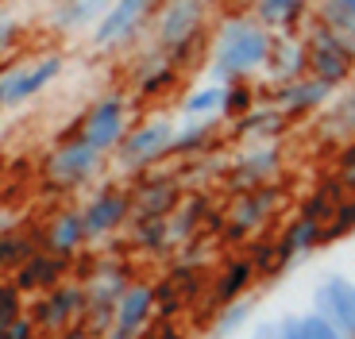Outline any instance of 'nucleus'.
Segmentation results:
<instances>
[{
	"mask_svg": "<svg viewBox=\"0 0 355 339\" xmlns=\"http://www.w3.org/2000/svg\"><path fill=\"white\" fill-rule=\"evenodd\" d=\"M108 8H112V0H58V8L51 12V24L54 31H81V27L97 24Z\"/></svg>",
	"mask_w": 355,
	"mask_h": 339,
	"instance_id": "393cba45",
	"label": "nucleus"
},
{
	"mask_svg": "<svg viewBox=\"0 0 355 339\" xmlns=\"http://www.w3.org/2000/svg\"><path fill=\"white\" fill-rule=\"evenodd\" d=\"M151 297H155V313H159L162 320H170V316L182 309V293H178L174 282H166V286H151Z\"/></svg>",
	"mask_w": 355,
	"mask_h": 339,
	"instance_id": "4c0bfd02",
	"label": "nucleus"
},
{
	"mask_svg": "<svg viewBox=\"0 0 355 339\" xmlns=\"http://www.w3.org/2000/svg\"><path fill=\"white\" fill-rule=\"evenodd\" d=\"M132 286V274H128V262L120 259H105L97 255V266H93V277H89L85 286V301L89 304H116L124 297V289Z\"/></svg>",
	"mask_w": 355,
	"mask_h": 339,
	"instance_id": "a211bd4d",
	"label": "nucleus"
},
{
	"mask_svg": "<svg viewBox=\"0 0 355 339\" xmlns=\"http://www.w3.org/2000/svg\"><path fill=\"white\" fill-rule=\"evenodd\" d=\"M275 247H278V274H286V266H290L293 259L309 255L313 247H324V228H320V223H309V220H293L275 239Z\"/></svg>",
	"mask_w": 355,
	"mask_h": 339,
	"instance_id": "4be33fe9",
	"label": "nucleus"
},
{
	"mask_svg": "<svg viewBox=\"0 0 355 339\" xmlns=\"http://www.w3.org/2000/svg\"><path fill=\"white\" fill-rule=\"evenodd\" d=\"M174 131H178L174 120H151V124L128 131L120 139V147H116V166L124 170V174H143V170L159 166L170 154Z\"/></svg>",
	"mask_w": 355,
	"mask_h": 339,
	"instance_id": "7ed1b4c3",
	"label": "nucleus"
},
{
	"mask_svg": "<svg viewBox=\"0 0 355 339\" xmlns=\"http://www.w3.org/2000/svg\"><path fill=\"white\" fill-rule=\"evenodd\" d=\"M174 81H178V70L166 62V58H159V62H155L151 70H139L135 93H139V97H162V93L174 89Z\"/></svg>",
	"mask_w": 355,
	"mask_h": 339,
	"instance_id": "7c9ffc66",
	"label": "nucleus"
},
{
	"mask_svg": "<svg viewBox=\"0 0 355 339\" xmlns=\"http://www.w3.org/2000/svg\"><path fill=\"white\" fill-rule=\"evenodd\" d=\"M12 73H16V66H8V70H0V112H4V93H8Z\"/></svg>",
	"mask_w": 355,
	"mask_h": 339,
	"instance_id": "49530a36",
	"label": "nucleus"
},
{
	"mask_svg": "<svg viewBox=\"0 0 355 339\" xmlns=\"http://www.w3.org/2000/svg\"><path fill=\"white\" fill-rule=\"evenodd\" d=\"M78 212H81V223H85V239L97 243L105 235H112L120 223L132 220V196H128V189L105 185L101 193L89 196Z\"/></svg>",
	"mask_w": 355,
	"mask_h": 339,
	"instance_id": "6e6552de",
	"label": "nucleus"
},
{
	"mask_svg": "<svg viewBox=\"0 0 355 339\" xmlns=\"http://www.w3.org/2000/svg\"><path fill=\"white\" fill-rule=\"evenodd\" d=\"M344 232H355V196H344L336 205V212H332V220L324 223V243H332L336 235Z\"/></svg>",
	"mask_w": 355,
	"mask_h": 339,
	"instance_id": "e433bc0d",
	"label": "nucleus"
},
{
	"mask_svg": "<svg viewBox=\"0 0 355 339\" xmlns=\"http://www.w3.org/2000/svg\"><path fill=\"white\" fill-rule=\"evenodd\" d=\"M105 339H124V336H116V331H108V336Z\"/></svg>",
	"mask_w": 355,
	"mask_h": 339,
	"instance_id": "09e8293b",
	"label": "nucleus"
},
{
	"mask_svg": "<svg viewBox=\"0 0 355 339\" xmlns=\"http://www.w3.org/2000/svg\"><path fill=\"white\" fill-rule=\"evenodd\" d=\"M309 0H255V24L270 35H282V31H293L297 19L305 16Z\"/></svg>",
	"mask_w": 355,
	"mask_h": 339,
	"instance_id": "b1692460",
	"label": "nucleus"
},
{
	"mask_svg": "<svg viewBox=\"0 0 355 339\" xmlns=\"http://www.w3.org/2000/svg\"><path fill=\"white\" fill-rule=\"evenodd\" d=\"M255 108V93L248 85H224V100H220V112L228 120H243Z\"/></svg>",
	"mask_w": 355,
	"mask_h": 339,
	"instance_id": "f704fd0d",
	"label": "nucleus"
},
{
	"mask_svg": "<svg viewBox=\"0 0 355 339\" xmlns=\"http://www.w3.org/2000/svg\"><path fill=\"white\" fill-rule=\"evenodd\" d=\"M66 270H70V259H58L51 250L39 247L31 259H24L16 266V277H12V286L19 293H51L66 282Z\"/></svg>",
	"mask_w": 355,
	"mask_h": 339,
	"instance_id": "2eb2a0df",
	"label": "nucleus"
},
{
	"mask_svg": "<svg viewBox=\"0 0 355 339\" xmlns=\"http://www.w3.org/2000/svg\"><path fill=\"white\" fill-rule=\"evenodd\" d=\"M16 31H19V24H16V16H8V12H0V51L16 39Z\"/></svg>",
	"mask_w": 355,
	"mask_h": 339,
	"instance_id": "37998d69",
	"label": "nucleus"
},
{
	"mask_svg": "<svg viewBox=\"0 0 355 339\" xmlns=\"http://www.w3.org/2000/svg\"><path fill=\"white\" fill-rule=\"evenodd\" d=\"M305 58H309V73L320 81H329L332 89H340L355 70V43L329 27L313 24L309 39H305Z\"/></svg>",
	"mask_w": 355,
	"mask_h": 339,
	"instance_id": "f03ea898",
	"label": "nucleus"
},
{
	"mask_svg": "<svg viewBox=\"0 0 355 339\" xmlns=\"http://www.w3.org/2000/svg\"><path fill=\"white\" fill-rule=\"evenodd\" d=\"M81 313H85V289L78 286V282H62L58 289H51V293H43V301L31 304V313H27V320L35 324V331H62L70 328L73 320H81Z\"/></svg>",
	"mask_w": 355,
	"mask_h": 339,
	"instance_id": "1a4fd4ad",
	"label": "nucleus"
},
{
	"mask_svg": "<svg viewBox=\"0 0 355 339\" xmlns=\"http://www.w3.org/2000/svg\"><path fill=\"white\" fill-rule=\"evenodd\" d=\"M124 135H128V100L120 97V93H108V97H101L97 104L85 112L78 139H85V143L105 158V154H112L116 147H120Z\"/></svg>",
	"mask_w": 355,
	"mask_h": 339,
	"instance_id": "20e7f679",
	"label": "nucleus"
},
{
	"mask_svg": "<svg viewBox=\"0 0 355 339\" xmlns=\"http://www.w3.org/2000/svg\"><path fill=\"white\" fill-rule=\"evenodd\" d=\"M151 339H186V336H182V328H178L174 320H162L159 328H155V336H151Z\"/></svg>",
	"mask_w": 355,
	"mask_h": 339,
	"instance_id": "c03bdc74",
	"label": "nucleus"
},
{
	"mask_svg": "<svg viewBox=\"0 0 355 339\" xmlns=\"http://www.w3.org/2000/svg\"><path fill=\"white\" fill-rule=\"evenodd\" d=\"M4 339H35V324L27 320V316H19V320L8 324V336Z\"/></svg>",
	"mask_w": 355,
	"mask_h": 339,
	"instance_id": "79ce46f5",
	"label": "nucleus"
},
{
	"mask_svg": "<svg viewBox=\"0 0 355 339\" xmlns=\"http://www.w3.org/2000/svg\"><path fill=\"white\" fill-rule=\"evenodd\" d=\"M317 24L355 43V0H320L317 4Z\"/></svg>",
	"mask_w": 355,
	"mask_h": 339,
	"instance_id": "c85d7f7f",
	"label": "nucleus"
},
{
	"mask_svg": "<svg viewBox=\"0 0 355 339\" xmlns=\"http://www.w3.org/2000/svg\"><path fill=\"white\" fill-rule=\"evenodd\" d=\"M54 339H93V336H89V331L81 328V324H70V328H62Z\"/></svg>",
	"mask_w": 355,
	"mask_h": 339,
	"instance_id": "a18cd8bd",
	"label": "nucleus"
},
{
	"mask_svg": "<svg viewBox=\"0 0 355 339\" xmlns=\"http://www.w3.org/2000/svg\"><path fill=\"white\" fill-rule=\"evenodd\" d=\"M320 135H324V139H332V143H355V85L324 104V116H320Z\"/></svg>",
	"mask_w": 355,
	"mask_h": 339,
	"instance_id": "5701e85b",
	"label": "nucleus"
},
{
	"mask_svg": "<svg viewBox=\"0 0 355 339\" xmlns=\"http://www.w3.org/2000/svg\"><path fill=\"white\" fill-rule=\"evenodd\" d=\"M39 250V243L31 239V235H16V232H8V235H0V270L4 266H12L16 270L24 259H31Z\"/></svg>",
	"mask_w": 355,
	"mask_h": 339,
	"instance_id": "72a5a7b5",
	"label": "nucleus"
},
{
	"mask_svg": "<svg viewBox=\"0 0 355 339\" xmlns=\"http://www.w3.org/2000/svg\"><path fill=\"white\" fill-rule=\"evenodd\" d=\"M270 43H275V35L263 31L251 16H228L216 27L213 62H209L213 85H240V77L263 70Z\"/></svg>",
	"mask_w": 355,
	"mask_h": 339,
	"instance_id": "f257e3e1",
	"label": "nucleus"
},
{
	"mask_svg": "<svg viewBox=\"0 0 355 339\" xmlns=\"http://www.w3.org/2000/svg\"><path fill=\"white\" fill-rule=\"evenodd\" d=\"M62 66H66L62 54H43L35 66H16V73H12V81H8V93H4V108H19L31 97H39V93L62 73Z\"/></svg>",
	"mask_w": 355,
	"mask_h": 339,
	"instance_id": "dca6fc26",
	"label": "nucleus"
},
{
	"mask_svg": "<svg viewBox=\"0 0 355 339\" xmlns=\"http://www.w3.org/2000/svg\"><path fill=\"white\" fill-rule=\"evenodd\" d=\"M216 135V120H186V127L174 131V143H170V154H182V158H193V154H205L209 143Z\"/></svg>",
	"mask_w": 355,
	"mask_h": 339,
	"instance_id": "cd10ccee",
	"label": "nucleus"
},
{
	"mask_svg": "<svg viewBox=\"0 0 355 339\" xmlns=\"http://www.w3.org/2000/svg\"><path fill=\"white\" fill-rule=\"evenodd\" d=\"M155 8V0H112V8L93 24V46H116L128 35L139 31L147 12Z\"/></svg>",
	"mask_w": 355,
	"mask_h": 339,
	"instance_id": "4468645a",
	"label": "nucleus"
},
{
	"mask_svg": "<svg viewBox=\"0 0 355 339\" xmlns=\"http://www.w3.org/2000/svg\"><path fill=\"white\" fill-rule=\"evenodd\" d=\"M128 196H132L135 220H166L182 201V189H178V178H170V174H147V178H139V185H132Z\"/></svg>",
	"mask_w": 355,
	"mask_h": 339,
	"instance_id": "f8f14e48",
	"label": "nucleus"
},
{
	"mask_svg": "<svg viewBox=\"0 0 355 339\" xmlns=\"http://www.w3.org/2000/svg\"><path fill=\"white\" fill-rule=\"evenodd\" d=\"M270 97H275L278 112H282L286 120H293V116H305V112H320V108L336 97V89H332L329 81H320V77H313V73H305V77H297V81L275 85V89H270Z\"/></svg>",
	"mask_w": 355,
	"mask_h": 339,
	"instance_id": "9b49d317",
	"label": "nucleus"
},
{
	"mask_svg": "<svg viewBox=\"0 0 355 339\" xmlns=\"http://www.w3.org/2000/svg\"><path fill=\"white\" fill-rule=\"evenodd\" d=\"M132 243L135 250H147V255H162L170 247L166 243V220H135L132 228Z\"/></svg>",
	"mask_w": 355,
	"mask_h": 339,
	"instance_id": "2f4dec72",
	"label": "nucleus"
},
{
	"mask_svg": "<svg viewBox=\"0 0 355 339\" xmlns=\"http://www.w3.org/2000/svg\"><path fill=\"white\" fill-rule=\"evenodd\" d=\"M251 277H255V270H251L248 259H232L228 266L220 270V277H216V286H213V304H232V301H240L243 293H248L251 286Z\"/></svg>",
	"mask_w": 355,
	"mask_h": 339,
	"instance_id": "bb28decb",
	"label": "nucleus"
},
{
	"mask_svg": "<svg viewBox=\"0 0 355 339\" xmlns=\"http://www.w3.org/2000/svg\"><path fill=\"white\" fill-rule=\"evenodd\" d=\"M290 127V120L278 108H251L243 120H236V135L240 139H259V143H278V135Z\"/></svg>",
	"mask_w": 355,
	"mask_h": 339,
	"instance_id": "a878e982",
	"label": "nucleus"
},
{
	"mask_svg": "<svg viewBox=\"0 0 355 339\" xmlns=\"http://www.w3.org/2000/svg\"><path fill=\"white\" fill-rule=\"evenodd\" d=\"M278 201H282V189L278 185H263V189H251V193H236L232 196V205L224 208L228 228H224L220 239L236 243V239H243V235H255L259 228L275 216Z\"/></svg>",
	"mask_w": 355,
	"mask_h": 339,
	"instance_id": "39448f33",
	"label": "nucleus"
},
{
	"mask_svg": "<svg viewBox=\"0 0 355 339\" xmlns=\"http://www.w3.org/2000/svg\"><path fill=\"white\" fill-rule=\"evenodd\" d=\"M155 316V297H151V286H143V282H132L124 289V297L116 301V320H112V331L124 339H139L147 331Z\"/></svg>",
	"mask_w": 355,
	"mask_h": 339,
	"instance_id": "f3484780",
	"label": "nucleus"
},
{
	"mask_svg": "<svg viewBox=\"0 0 355 339\" xmlns=\"http://www.w3.org/2000/svg\"><path fill=\"white\" fill-rule=\"evenodd\" d=\"M251 339H278V336H275V324H259V331H255Z\"/></svg>",
	"mask_w": 355,
	"mask_h": 339,
	"instance_id": "de8ad7c7",
	"label": "nucleus"
},
{
	"mask_svg": "<svg viewBox=\"0 0 355 339\" xmlns=\"http://www.w3.org/2000/svg\"><path fill=\"white\" fill-rule=\"evenodd\" d=\"M313 313L336 324L344 339H355V282L344 274H329L313 293Z\"/></svg>",
	"mask_w": 355,
	"mask_h": 339,
	"instance_id": "9d476101",
	"label": "nucleus"
},
{
	"mask_svg": "<svg viewBox=\"0 0 355 339\" xmlns=\"http://www.w3.org/2000/svg\"><path fill=\"white\" fill-rule=\"evenodd\" d=\"M278 166H282V143H255L232 162V166H224V185H228L232 193L263 189V185H270Z\"/></svg>",
	"mask_w": 355,
	"mask_h": 339,
	"instance_id": "423d86ee",
	"label": "nucleus"
},
{
	"mask_svg": "<svg viewBox=\"0 0 355 339\" xmlns=\"http://www.w3.org/2000/svg\"><path fill=\"white\" fill-rule=\"evenodd\" d=\"M220 100H224V85H201L193 89L186 100H182V116L186 120H209L213 112H220Z\"/></svg>",
	"mask_w": 355,
	"mask_h": 339,
	"instance_id": "c756f323",
	"label": "nucleus"
},
{
	"mask_svg": "<svg viewBox=\"0 0 355 339\" xmlns=\"http://www.w3.org/2000/svg\"><path fill=\"white\" fill-rule=\"evenodd\" d=\"M266 73L275 85H286V81H297L309 73V58H305V43L290 35H275L270 43V54H266Z\"/></svg>",
	"mask_w": 355,
	"mask_h": 339,
	"instance_id": "aec40b11",
	"label": "nucleus"
},
{
	"mask_svg": "<svg viewBox=\"0 0 355 339\" xmlns=\"http://www.w3.org/2000/svg\"><path fill=\"white\" fill-rule=\"evenodd\" d=\"M302 331H305V339H344L336 331V324L324 320L320 313H305L302 316Z\"/></svg>",
	"mask_w": 355,
	"mask_h": 339,
	"instance_id": "58836bf2",
	"label": "nucleus"
},
{
	"mask_svg": "<svg viewBox=\"0 0 355 339\" xmlns=\"http://www.w3.org/2000/svg\"><path fill=\"white\" fill-rule=\"evenodd\" d=\"M275 336L278 339H305V331H302V316H282V324H275Z\"/></svg>",
	"mask_w": 355,
	"mask_h": 339,
	"instance_id": "a19ab883",
	"label": "nucleus"
},
{
	"mask_svg": "<svg viewBox=\"0 0 355 339\" xmlns=\"http://www.w3.org/2000/svg\"><path fill=\"white\" fill-rule=\"evenodd\" d=\"M101 166V154L85 143V139H62V143L51 151L43 174L51 189H73Z\"/></svg>",
	"mask_w": 355,
	"mask_h": 339,
	"instance_id": "0eeeda50",
	"label": "nucleus"
},
{
	"mask_svg": "<svg viewBox=\"0 0 355 339\" xmlns=\"http://www.w3.org/2000/svg\"><path fill=\"white\" fill-rule=\"evenodd\" d=\"M43 250H51V255H58V259H73V255H81V250L89 247L85 239V223H81V212L78 208H66V212L54 216V223L43 232Z\"/></svg>",
	"mask_w": 355,
	"mask_h": 339,
	"instance_id": "6ab92c4d",
	"label": "nucleus"
},
{
	"mask_svg": "<svg viewBox=\"0 0 355 339\" xmlns=\"http://www.w3.org/2000/svg\"><path fill=\"white\" fill-rule=\"evenodd\" d=\"M248 262H251V270H255V274L278 277V247H275V239H259L255 247H251Z\"/></svg>",
	"mask_w": 355,
	"mask_h": 339,
	"instance_id": "c9c22d12",
	"label": "nucleus"
},
{
	"mask_svg": "<svg viewBox=\"0 0 355 339\" xmlns=\"http://www.w3.org/2000/svg\"><path fill=\"white\" fill-rule=\"evenodd\" d=\"M213 212V201H209V193H189L182 196L174 205V212L166 216V243L174 247V243H189L193 239V232L201 228V220Z\"/></svg>",
	"mask_w": 355,
	"mask_h": 339,
	"instance_id": "412c9836",
	"label": "nucleus"
},
{
	"mask_svg": "<svg viewBox=\"0 0 355 339\" xmlns=\"http://www.w3.org/2000/svg\"><path fill=\"white\" fill-rule=\"evenodd\" d=\"M251 320V301H232V304H224L220 313H216V320H213V339H224V336H236V331L243 328V324Z\"/></svg>",
	"mask_w": 355,
	"mask_h": 339,
	"instance_id": "473e14b6",
	"label": "nucleus"
},
{
	"mask_svg": "<svg viewBox=\"0 0 355 339\" xmlns=\"http://www.w3.org/2000/svg\"><path fill=\"white\" fill-rule=\"evenodd\" d=\"M205 16H209V0H166L155 35H159V43L166 46V51H174L178 43L201 35Z\"/></svg>",
	"mask_w": 355,
	"mask_h": 339,
	"instance_id": "ddd939ff",
	"label": "nucleus"
},
{
	"mask_svg": "<svg viewBox=\"0 0 355 339\" xmlns=\"http://www.w3.org/2000/svg\"><path fill=\"white\" fill-rule=\"evenodd\" d=\"M336 181H340V189H352V193H355V143H347L344 151H340Z\"/></svg>",
	"mask_w": 355,
	"mask_h": 339,
	"instance_id": "ea45409f",
	"label": "nucleus"
}]
</instances>
